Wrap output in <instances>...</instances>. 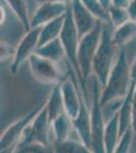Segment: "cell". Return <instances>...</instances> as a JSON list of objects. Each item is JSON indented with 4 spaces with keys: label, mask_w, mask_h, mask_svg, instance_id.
Returning a JSON list of instances; mask_svg holds the SVG:
<instances>
[{
    "label": "cell",
    "mask_w": 136,
    "mask_h": 153,
    "mask_svg": "<svg viewBox=\"0 0 136 153\" xmlns=\"http://www.w3.org/2000/svg\"><path fill=\"white\" fill-rule=\"evenodd\" d=\"M126 47L127 46L120 48L119 55L108 78V82L102 89L100 96L102 107L112 102L123 100L131 89V63Z\"/></svg>",
    "instance_id": "cell-1"
},
{
    "label": "cell",
    "mask_w": 136,
    "mask_h": 153,
    "mask_svg": "<svg viewBox=\"0 0 136 153\" xmlns=\"http://www.w3.org/2000/svg\"><path fill=\"white\" fill-rule=\"evenodd\" d=\"M114 27L111 24L103 23V33L98 51L93 61V76L102 88L106 86L108 78L112 71L119 55L120 48L117 47L113 40Z\"/></svg>",
    "instance_id": "cell-2"
},
{
    "label": "cell",
    "mask_w": 136,
    "mask_h": 153,
    "mask_svg": "<svg viewBox=\"0 0 136 153\" xmlns=\"http://www.w3.org/2000/svg\"><path fill=\"white\" fill-rule=\"evenodd\" d=\"M103 33V23L99 22L96 27L79 39L77 49V61L82 78V94L87 101V92H86V83L93 76V61L98 51Z\"/></svg>",
    "instance_id": "cell-3"
},
{
    "label": "cell",
    "mask_w": 136,
    "mask_h": 153,
    "mask_svg": "<svg viewBox=\"0 0 136 153\" xmlns=\"http://www.w3.org/2000/svg\"><path fill=\"white\" fill-rule=\"evenodd\" d=\"M93 93H91V145L90 148L93 153H106L105 149V129L107 120L104 115L103 108L100 104V89L102 88L101 84L93 76Z\"/></svg>",
    "instance_id": "cell-4"
},
{
    "label": "cell",
    "mask_w": 136,
    "mask_h": 153,
    "mask_svg": "<svg viewBox=\"0 0 136 153\" xmlns=\"http://www.w3.org/2000/svg\"><path fill=\"white\" fill-rule=\"evenodd\" d=\"M79 39L80 38L78 36V32L76 30V27L74 25L72 19V12H71L70 4H68L67 11L65 13L64 27L62 30V33L60 35V41L64 47V50H65L68 65H70L73 75L76 78V80H77L78 84H79L81 92H82V78H81V73L77 61V49L78 44H79Z\"/></svg>",
    "instance_id": "cell-5"
},
{
    "label": "cell",
    "mask_w": 136,
    "mask_h": 153,
    "mask_svg": "<svg viewBox=\"0 0 136 153\" xmlns=\"http://www.w3.org/2000/svg\"><path fill=\"white\" fill-rule=\"evenodd\" d=\"M31 143H37V144L42 145L54 144L52 124L49 120L46 102L44 107L24 131L23 138L18 144H31Z\"/></svg>",
    "instance_id": "cell-6"
},
{
    "label": "cell",
    "mask_w": 136,
    "mask_h": 153,
    "mask_svg": "<svg viewBox=\"0 0 136 153\" xmlns=\"http://www.w3.org/2000/svg\"><path fill=\"white\" fill-rule=\"evenodd\" d=\"M46 102V101H45ZM45 102L41 103L38 106L29 111L26 115L17 120L13 124H11L1 135L0 139V152L1 153H13L19 141L23 138V135L29 125L34 120L40 110L44 107Z\"/></svg>",
    "instance_id": "cell-7"
},
{
    "label": "cell",
    "mask_w": 136,
    "mask_h": 153,
    "mask_svg": "<svg viewBox=\"0 0 136 153\" xmlns=\"http://www.w3.org/2000/svg\"><path fill=\"white\" fill-rule=\"evenodd\" d=\"M29 63L33 76L41 83L57 85L66 79V73L62 70L61 65L42 57L37 53L29 57Z\"/></svg>",
    "instance_id": "cell-8"
},
{
    "label": "cell",
    "mask_w": 136,
    "mask_h": 153,
    "mask_svg": "<svg viewBox=\"0 0 136 153\" xmlns=\"http://www.w3.org/2000/svg\"><path fill=\"white\" fill-rule=\"evenodd\" d=\"M41 28L31 29L24 35L15 49V55L12 59L10 70L13 74H16L23 63L26 60L29 61V57L36 53L39 48V40H40Z\"/></svg>",
    "instance_id": "cell-9"
},
{
    "label": "cell",
    "mask_w": 136,
    "mask_h": 153,
    "mask_svg": "<svg viewBox=\"0 0 136 153\" xmlns=\"http://www.w3.org/2000/svg\"><path fill=\"white\" fill-rule=\"evenodd\" d=\"M77 83L75 76H72L71 78H66L61 84L65 112L71 120L75 118L79 113L83 97L80 88H77L79 87V84Z\"/></svg>",
    "instance_id": "cell-10"
},
{
    "label": "cell",
    "mask_w": 136,
    "mask_h": 153,
    "mask_svg": "<svg viewBox=\"0 0 136 153\" xmlns=\"http://www.w3.org/2000/svg\"><path fill=\"white\" fill-rule=\"evenodd\" d=\"M68 4L64 2H52L40 5L31 19V29L42 28L46 24L61 18L67 11Z\"/></svg>",
    "instance_id": "cell-11"
},
{
    "label": "cell",
    "mask_w": 136,
    "mask_h": 153,
    "mask_svg": "<svg viewBox=\"0 0 136 153\" xmlns=\"http://www.w3.org/2000/svg\"><path fill=\"white\" fill-rule=\"evenodd\" d=\"M70 7L74 25L78 32V36L79 38H82L83 36L93 31L100 21L91 14V12L83 5L80 0H72Z\"/></svg>",
    "instance_id": "cell-12"
},
{
    "label": "cell",
    "mask_w": 136,
    "mask_h": 153,
    "mask_svg": "<svg viewBox=\"0 0 136 153\" xmlns=\"http://www.w3.org/2000/svg\"><path fill=\"white\" fill-rule=\"evenodd\" d=\"M73 130L77 139L90 148L91 145V113L85 97L81 100V107L77 117L72 120Z\"/></svg>",
    "instance_id": "cell-13"
},
{
    "label": "cell",
    "mask_w": 136,
    "mask_h": 153,
    "mask_svg": "<svg viewBox=\"0 0 136 153\" xmlns=\"http://www.w3.org/2000/svg\"><path fill=\"white\" fill-rule=\"evenodd\" d=\"M136 86L132 85L129 93L123 99L119 110V124H120V133L121 136L124 135L126 132L133 130V117H134V110H133V93Z\"/></svg>",
    "instance_id": "cell-14"
},
{
    "label": "cell",
    "mask_w": 136,
    "mask_h": 153,
    "mask_svg": "<svg viewBox=\"0 0 136 153\" xmlns=\"http://www.w3.org/2000/svg\"><path fill=\"white\" fill-rule=\"evenodd\" d=\"M73 130L72 120L66 114L62 113L52 122V133H53L54 144L67 141L71 138V133Z\"/></svg>",
    "instance_id": "cell-15"
},
{
    "label": "cell",
    "mask_w": 136,
    "mask_h": 153,
    "mask_svg": "<svg viewBox=\"0 0 136 153\" xmlns=\"http://www.w3.org/2000/svg\"><path fill=\"white\" fill-rule=\"evenodd\" d=\"M36 53L42 57L58 63V65H62L63 62L67 61L65 50H64V47L60 41V38L39 47L37 49Z\"/></svg>",
    "instance_id": "cell-16"
},
{
    "label": "cell",
    "mask_w": 136,
    "mask_h": 153,
    "mask_svg": "<svg viewBox=\"0 0 136 153\" xmlns=\"http://www.w3.org/2000/svg\"><path fill=\"white\" fill-rule=\"evenodd\" d=\"M61 84H57L52 89L50 95L48 99L46 100V107L48 111L49 120L51 124L55 118L59 115L65 112V107H64V101H63V94H62V86Z\"/></svg>",
    "instance_id": "cell-17"
},
{
    "label": "cell",
    "mask_w": 136,
    "mask_h": 153,
    "mask_svg": "<svg viewBox=\"0 0 136 153\" xmlns=\"http://www.w3.org/2000/svg\"><path fill=\"white\" fill-rule=\"evenodd\" d=\"M121 133H120V124H119V115L118 112L115 113L109 120H107L105 129V149L106 153H114V150L117 147L120 141Z\"/></svg>",
    "instance_id": "cell-18"
},
{
    "label": "cell",
    "mask_w": 136,
    "mask_h": 153,
    "mask_svg": "<svg viewBox=\"0 0 136 153\" xmlns=\"http://www.w3.org/2000/svg\"><path fill=\"white\" fill-rule=\"evenodd\" d=\"M136 39V23L130 21L114 29L113 40L117 47L123 48Z\"/></svg>",
    "instance_id": "cell-19"
},
{
    "label": "cell",
    "mask_w": 136,
    "mask_h": 153,
    "mask_svg": "<svg viewBox=\"0 0 136 153\" xmlns=\"http://www.w3.org/2000/svg\"><path fill=\"white\" fill-rule=\"evenodd\" d=\"M64 21H65V14L61 18L57 19L55 21H52L42 27L40 40H39V47L60 38L64 27Z\"/></svg>",
    "instance_id": "cell-20"
},
{
    "label": "cell",
    "mask_w": 136,
    "mask_h": 153,
    "mask_svg": "<svg viewBox=\"0 0 136 153\" xmlns=\"http://www.w3.org/2000/svg\"><path fill=\"white\" fill-rule=\"evenodd\" d=\"M3 1L29 32L31 30V14H29L28 0H3Z\"/></svg>",
    "instance_id": "cell-21"
},
{
    "label": "cell",
    "mask_w": 136,
    "mask_h": 153,
    "mask_svg": "<svg viewBox=\"0 0 136 153\" xmlns=\"http://www.w3.org/2000/svg\"><path fill=\"white\" fill-rule=\"evenodd\" d=\"M56 153H93L91 148L86 146L79 139H68L67 141L54 144Z\"/></svg>",
    "instance_id": "cell-22"
},
{
    "label": "cell",
    "mask_w": 136,
    "mask_h": 153,
    "mask_svg": "<svg viewBox=\"0 0 136 153\" xmlns=\"http://www.w3.org/2000/svg\"><path fill=\"white\" fill-rule=\"evenodd\" d=\"M93 16L104 24H111L109 11L104 8L99 0H80Z\"/></svg>",
    "instance_id": "cell-23"
},
{
    "label": "cell",
    "mask_w": 136,
    "mask_h": 153,
    "mask_svg": "<svg viewBox=\"0 0 136 153\" xmlns=\"http://www.w3.org/2000/svg\"><path fill=\"white\" fill-rule=\"evenodd\" d=\"M13 153H56L54 144L42 145L37 143L18 144Z\"/></svg>",
    "instance_id": "cell-24"
},
{
    "label": "cell",
    "mask_w": 136,
    "mask_h": 153,
    "mask_svg": "<svg viewBox=\"0 0 136 153\" xmlns=\"http://www.w3.org/2000/svg\"><path fill=\"white\" fill-rule=\"evenodd\" d=\"M109 16H110L111 25L114 28H118V27L122 26V25L130 21L127 8H121V7L113 5L109 9Z\"/></svg>",
    "instance_id": "cell-25"
},
{
    "label": "cell",
    "mask_w": 136,
    "mask_h": 153,
    "mask_svg": "<svg viewBox=\"0 0 136 153\" xmlns=\"http://www.w3.org/2000/svg\"><path fill=\"white\" fill-rule=\"evenodd\" d=\"M133 132H134L133 130H130L128 132H126L124 135L121 136L120 141L118 143L117 147L114 150V153H130Z\"/></svg>",
    "instance_id": "cell-26"
},
{
    "label": "cell",
    "mask_w": 136,
    "mask_h": 153,
    "mask_svg": "<svg viewBox=\"0 0 136 153\" xmlns=\"http://www.w3.org/2000/svg\"><path fill=\"white\" fill-rule=\"evenodd\" d=\"M15 49L16 48L13 47V46L4 43V42H1V61L10 58L11 56L12 59H13L14 55H15Z\"/></svg>",
    "instance_id": "cell-27"
},
{
    "label": "cell",
    "mask_w": 136,
    "mask_h": 153,
    "mask_svg": "<svg viewBox=\"0 0 136 153\" xmlns=\"http://www.w3.org/2000/svg\"><path fill=\"white\" fill-rule=\"evenodd\" d=\"M127 10L128 13H129L130 19L136 23V0H131Z\"/></svg>",
    "instance_id": "cell-28"
},
{
    "label": "cell",
    "mask_w": 136,
    "mask_h": 153,
    "mask_svg": "<svg viewBox=\"0 0 136 153\" xmlns=\"http://www.w3.org/2000/svg\"><path fill=\"white\" fill-rule=\"evenodd\" d=\"M131 82L132 85L136 86V53L131 62Z\"/></svg>",
    "instance_id": "cell-29"
},
{
    "label": "cell",
    "mask_w": 136,
    "mask_h": 153,
    "mask_svg": "<svg viewBox=\"0 0 136 153\" xmlns=\"http://www.w3.org/2000/svg\"><path fill=\"white\" fill-rule=\"evenodd\" d=\"M130 0H113V5L121 8H128Z\"/></svg>",
    "instance_id": "cell-30"
},
{
    "label": "cell",
    "mask_w": 136,
    "mask_h": 153,
    "mask_svg": "<svg viewBox=\"0 0 136 153\" xmlns=\"http://www.w3.org/2000/svg\"><path fill=\"white\" fill-rule=\"evenodd\" d=\"M100 3L102 4L104 8H106L109 11V9L113 6V0H99Z\"/></svg>",
    "instance_id": "cell-31"
},
{
    "label": "cell",
    "mask_w": 136,
    "mask_h": 153,
    "mask_svg": "<svg viewBox=\"0 0 136 153\" xmlns=\"http://www.w3.org/2000/svg\"><path fill=\"white\" fill-rule=\"evenodd\" d=\"M37 2L39 6L40 5H43V4H47V3H52V2H58L60 0H35Z\"/></svg>",
    "instance_id": "cell-32"
},
{
    "label": "cell",
    "mask_w": 136,
    "mask_h": 153,
    "mask_svg": "<svg viewBox=\"0 0 136 153\" xmlns=\"http://www.w3.org/2000/svg\"><path fill=\"white\" fill-rule=\"evenodd\" d=\"M60 1L61 2H64V3H66V4H70L72 0H60Z\"/></svg>",
    "instance_id": "cell-33"
},
{
    "label": "cell",
    "mask_w": 136,
    "mask_h": 153,
    "mask_svg": "<svg viewBox=\"0 0 136 153\" xmlns=\"http://www.w3.org/2000/svg\"><path fill=\"white\" fill-rule=\"evenodd\" d=\"M130 1H131V0H130Z\"/></svg>",
    "instance_id": "cell-34"
}]
</instances>
